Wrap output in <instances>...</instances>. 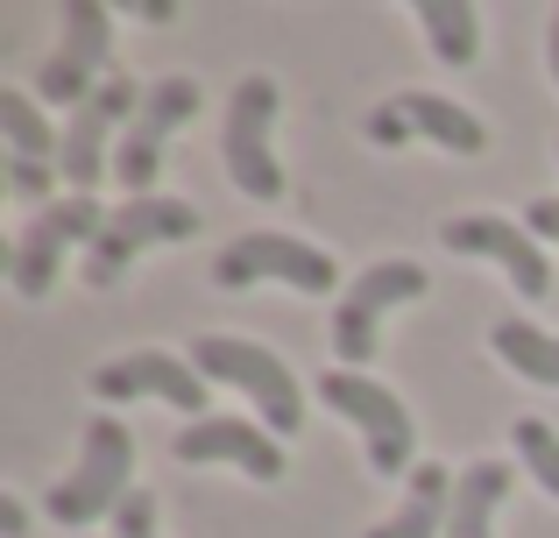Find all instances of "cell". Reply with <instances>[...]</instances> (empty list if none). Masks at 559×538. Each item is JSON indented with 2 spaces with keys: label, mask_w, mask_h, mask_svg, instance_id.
Masks as SVG:
<instances>
[{
  "label": "cell",
  "mask_w": 559,
  "mask_h": 538,
  "mask_svg": "<svg viewBox=\"0 0 559 538\" xmlns=\"http://www.w3.org/2000/svg\"><path fill=\"white\" fill-rule=\"evenodd\" d=\"M128 475H135V432H128L114 411L85 418V454H79V468L50 489V525L93 531L99 517H114L128 503V489H135Z\"/></svg>",
  "instance_id": "6da1fadb"
},
{
  "label": "cell",
  "mask_w": 559,
  "mask_h": 538,
  "mask_svg": "<svg viewBox=\"0 0 559 538\" xmlns=\"http://www.w3.org/2000/svg\"><path fill=\"white\" fill-rule=\"evenodd\" d=\"M191 369H199L205 383H234L262 411L270 432H298L305 426V390H298V375H290L270 347L234 340V333H199V340H191Z\"/></svg>",
  "instance_id": "7a4b0ae2"
},
{
  "label": "cell",
  "mask_w": 559,
  "mask_h": 538,
  "mask_svg": "<svg viewBox=\"0 0 559 538\" xmlns=\"http://www.w3.org/2000/svg\"><path fill=\"white\" fill-rule=\"evenodd\" d=\"M312 390H319V404H326V411H341L347 426L361 432V446H369V468H376V475H411V468H418V461H411V446H418V426H411L404 397H396L390 383L333 369V375H312Z\"/></svg>",
  "instance_id": "3957f363"
},
{
  "label": "cell",
  "mask_w": 559,
  "mask_h": 538,
  "mask_svg": "<svg viewBox=\"0 0 559 538\" xmlns=\"http://www.w3.org/2000/svg\"><path fill=\"white\" fill-rule=\"evenodd\" d=\"M276 107H284L276 79L270 71H248L227 99V128H219V164H227V178L241 184L248 199H262V206L284 199V164H276V150H270Z\"/></svg>",
  "instance_id": "277c9868"
},
{
  "label": "cell",
  "mask_w": 559,
  "mask_h": 538,
  "mask_svg": "<svg viewBox=\"0 0 559 538\" xmlns=\"http://www.w3.org/2000/svg\"><path fill=\"white\" fill-rule=\"evenodd\" d=\"M199 235V206L191 199H128V206L107 213V227H99V241L85 249V284L93 290H114L128 276L142 249H164V241H185Z\"/></svg>",
  "instance_id": "5b68a950"
},
{
  "label": "cell",
  "mask_w": 559,
  "mask_h": 538,
  "mask_svg": "<svg viewBox=\"0 0 559 538\" xmlns=\"http://www.w3.org/2000/svg\"><path fill=\"white\" fill-rule=\"evenodd\" d=\"M114 57V14L99 8V0H64V36H57V50L43 57L36 71V93L50 99V107H71L79 113L85 99L99 93V71H107Z\"/></svg>",
  "instance_id": "8992f818"
},
{
  "label": "cell",
  "mask_w": 559,
  "mask_h": 538,
  "mask_svg": "<svg viewBox=\"0 0 559 538\" xmlns=\"http://www.w3.org/2000/svg\"><path fill=\"white\" fill-rule=\"evenodd\" d=\"M425 263H404V255H390V263H369L355 276V284L341 290V304H333V361H347V369H361V361L376 355V326H382V312L390 304H404V298H425Z\"/></svg>",
  "instance_id": "52a82bcc"
},
{
  "label": "cell",
  "mask_w": 559,
  "mask_h": 538,
  "mask_svg": "<svg viewBox=\"0 0 559 538\" xmlns=\"http://www.w3.org/2000/svg\"><path fill=\"white\" fill-rule=\"evenodd\" d=\"M99 227H107V206H99V199H57V206H43L36 220L22 227V241H14L8 284L22 290V298H50L57 263H64L71 249H93Z\"/></svg>",
  "instance_id": "ba28073f"
},
{
  "label": "cell",
  "mask_w": 559,
  "mask_h": 538,
  "mask_svg": "<svg viewBox=\"0 0 559 538\" xmlns=\"http://www.w3.org/2000/svg\"><path fill=\"white\" fill-rule=\"evenodd\" d=\"M439 249L453 255H481L518 284V298H546L552 290V263H546V241L532 235L524 220H503V213H461V220H439Z\"/></svg>",
  "instance_id": "9c48e42d"
},
{
  "label": "cell",
  "mask_w": 559,
  "mask_h": 538,
  "mask_svg": "<svg viewBox=\"0 0 559 538\" xmlns=\"http://www.w3.org/2000/svg\"><path fill=\"white\" fill-rule=\"evenodd\" d=\"M199 113V79H164L142 93L135 121H128L121 150H114V184H121L128 199H150L156 170H164V142L178 135V128Z\"/></svg>",
  "instance_id": "30bf717a"
},
{
  "label": "cell",
  "mask_w": 559,
  "mask_h": 538,
  "mask_svg": "<svg viewBox=\"0 0 559 538\" xmlns=\"http://www.w3.org/2000/svg\"><path fill=\"white\" fill-rule=\"evenodd\" d=\"M262 276H284V284L326 298V290L341 284V263H333L326 249H312V241H290V235H241L213 255L219 290H248V284H262Z\"/></svg>",
  "instance_id": "8fae6325"
},
{
  "label": "cell",
  "mask_w": 559,
  "mask_h": 538,
  "mask_svg": "<svg viewBox=\"0 0 559 538\" xmlns=\"http://www.w3.org/2000/svg\"><path fill=\"white\" fill-rule=\"evenodd\" d=\"M142 107V85L128 79V71H114L107 85H99L93 99H85L79 113L64 121V150H57V178L71 184V199H93V184L107 178V135L121 121H135Z\"/></svg>",
  "instance_id": "7c38bea8"
},
{
  "label": "cell",
  "mask_w": 559,
  "mask_h": 538,
  "mask_svg": "<svg viewBox=\"0 0 559 538\" xmlns=\"http://www.w3.org/2000/svg\"><path fill=\"white\" fill-rule=\"evenodd\" d=\"M361 128H369L376 150H404L411 135L439 142V150H453V156H481L489 150V128H481L467 107H453L447 93H390L382 107H369Z\"/></svg>",
  "instance_id": "4fadbf2b"
},
{
  "label": "cell",
  "mask_w": 559,
  "mask_h": 538,
  "mask_svg": "<svg viewBox=\"0 0 559 538\" xmlns=\"http://www.w3.org/2000/svg\"><path fill=\"white\" fill-rule=\"evenodd\" d=\"M93 397L99 404H128V397H164L199 426L205 418V375L191 369V355H164V347H142V355H121V361H99L93 375Z\"/></svg>",
  "instance_id": "5bb4252c"
},
{
  "label": "cell",
  "mask_w": 559,
  "mask_h": 538,
  "mask_svg": "<svg viewBox=\"0 0 559 538\" xmlns=\"http://www.w3.org/2000/svg\"><path fill=\"white\" fill-rule=\"evenodd\" d=\"M0 135H8V192L22 199V206H43L50 184H57V150H64V135L43 121L36 99L8 93V85H0Z\"/></svg>",
  "instance_id": "9a60e30c"
},
{
  "label": "cell",
  "mask_w": 559,
  "mask_h": 538,
  "mask_svg": "<svg viewBox=\"0 0 559 538\" xmlns=\"http://www.w3.org/2000/svg\"><path fill=\"white\" fill-rule=\"evenodd\" d=\"M170 454L185 468H205V461H234L248 482H284V446H276L270 426H248V418H199L170 440Z\"/></svg>",
  "instance_id": "2e32d148"
},
{
  "label": "cell",
  "mask_w": 559,
  "mask_h": 538,
  "mask_svg": "<svg viewBox=\"0 0 559 538\" xmlns=\"http://www.w3.org/2000/svg\"><path fill=\"white\" fill-rule=\"evenodd\" d=\"M447 511H453V475L439 461H418L404 475V503L369 538H447Z\"/></svg>",
  "instance_id": "e0dca14e"
},
{
  "label": "cell",
  "mask_w": 559,
  "mask_h": 538,
  "mask_svg": "<svg viewBox=\"0 0 559 538\" xmlns=\"http://www.w3.org/2000/svg\"><path fill=\"white\" fill-rule=\"evenodd\" d=\"M510 489V461H475L453 475V511H447V538H496V511Z\"/></svg>",
  "instance_id": "ac0fdd59"
},
{
  "label": "cell",
  "mask_w": 559,
  "mask_h": 538,
  "mask_svg": "<svg viewBox=\"0 0 559 538\" xmlns=\"http://www.w3.org/2000/svg\"><path fill=\"white\" fill-rule=\"evenodd\" d=\"M489 347L510 361V375L559 390V333H538L532 319H496V326H489Z\"/></svg>",
  "instance_id": "d6986e66"
},
{
  "label": "cell",
  "mask_w": 559,
  "mask_h": 538,
  "mask_svg": "<svg viewBox=\"0 0 559 538\" xmlns=\"http://www.w3.org/2000/svg\"><path fill=\"white\" fill-rule=\"evenodd\" d=\"M418 28L432 36V57L439 64H475L481 50V22H475V0H418Z\"/></svg>",
  "instance_id": "ffe728a7"
},
{
  "label": "cell",
  "mask_w": 559,
  "mask_h": 538,
  "mask_svg": "<svg viewBox=\"0 0 559 538\" xmlns=\"http://www.w3.org/2000/svg\"><path fill=\"white\" fill-rule=\"evenodd\" d=\"M510 446H518L524 475H532L546 497H559V432L546 418H518V426H510Z\"/></svg>",
  "instance_id": "44dd1931"
},
{
  "label": "cell",
  "mask_w": 559,
  "mask_h": 538,
  "mask_svg": "<svg viewBox=\"0 0 559 538\" xmlns=\"http://www.w3.org/2000/svg\"><path fill=\"white\" fill-rule=\"evenodd\" d=\"M114 538H156V497L150 489H128V503L114 511Z\"/></svg>",
  "instance_id": "7402d4cb"
},
{
  "label": "cell",
  "mask_w": 559,
  "mask_h": 538,
  "mask_svg": "<svg viewBox=\"0 0 559 538\" xmlns=\"http://www.w3.org/2000/svg\"><path fill=\"white\" fill-rule=\"evenodd\" d=\"M524 227H532L538 241H552V249H559V199H532V206H524Z\"/></svg>",
  "instance_id": "603a6c76"
},
{
  "label": "cell",
  "mask_w": 559,
  "mask_h": 538,
  "mask_svg": "<svg viewBox=\"0 0 559 538\" xmlns=\"http://www.w3.org/2000/svg\"><path fill=\"white\" fill-rule=\"evenodd\" d=\"M28 531V511H22V497H0V538H22Z\"/></svg>",
  "instance_id": "cb8c5ba5"
},
{
  "label": "cell",
  "mask_w": 559,
  "mask_h": 538,
  "mask_svg": "<svg viewBox=\"0 0 559 538\" xmlns=\"http://www.w3.org/2000/svg\"><path fill=\"white\" fill-rule=\"evenodd\" d=\"M142 22H178V0H135Z\"/></svg>",
  "instance_id": "d4e9b609"
},
{
  "label": "cell",
  "mask_w": 559,
  "mask_h": 538,
  "mask_svg": "<svg viewBox=\"0 0 559 538\" xmlns=\"http://www.w3.org/2000/svg\"><path fill=\"white\" fill-rule=\"evenodd\" d=\"M546 64H552V79H559V8H552V28H546Z\"/></svg>",
  "instance_id": "484cf974"
}]
</instances>
